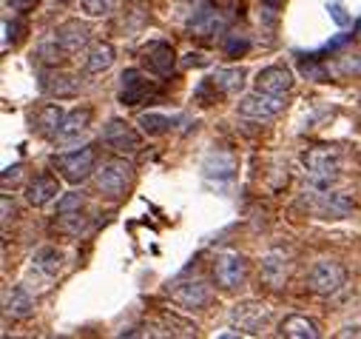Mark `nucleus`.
Returning <instances> with one entry per match:
<instances>
[{
  "instance_id": "22",
  "label": "nucleus",
  "mask_w": 361,
  "mask_h": 339,
  "mask_svg": "<svg viewBox=\"0 0 361 339\" xmlns=\"http://www.w3.org/2000/svg\"><path fill=\"white\" fill-rule=\"evenodd\" d=\"M202 172L211 180H231L233 172H236V160L228 151H211L202 162Z\"/></svg>"
},
{
  "instance_id": "35",
  "label": "nucleus",
  "mask_w": 361,
  "mask_h": 339,
  "mask_svg": "<svg viewBox=\"0 0 361 339\" xmlns=\"http://www.w3.org/2000/svg\"><path fill=\"white\" fill-rule=\"evenodd\" d=\"M327 12H330V18H333L338 26H350V23H353V15H347V9L341 6V0H330Z\"/></svg>"
},
{
  "instance_id": "30",
  "label": "nucleus",
  "mask_w": 361,
  "mask_h": 339,
  "mask_svg": "<svg viewBox=\"0 0 361 339\" xmlns=\"http://www.w3.org/2000/svg\"><path fill=\"white\" fill-rule=\"evenodd\" d=\"M299 71H302V77H307V80H313V83H327V80H330L327 63H319L316 54H302V57H299Z\"/></svg>"
},
{
  "instance_id": "15",
  "label": "nucleus",
  "mask_w": 361,
  "mask_h": 339,
  "mask_svg": "<svg viewBox=\"0 0 361 339\" xmlns=\"http://www.w3.org/2000/svg\"><path fill=\"white\" fill-rule=\"evenodd\" d=\"M54 40L60 43V49L71 57V54H77L82 46H88V37H92V29H88L85 23H80V20H66V23H60L54 32Z\"/></svg>"
},
{
  "instance_id": "37",
  "label": "nucleus",
  "mask_w": 361,
  "mask_h": 339,
  "mask_svg": "<svg viewBox=\"0 0 361 339\" xmlns=\"http://www.w3.org/2000/svg\"><path fill=\"white\" fill-rule=\"evenodd\" d=\"M37 4H40V0H6V6L12 12H32Z\"/></svg>"
},
{
  "instance_id": "38",
  "label": "nucleus",
  "mask_w": 361,
  "mask_h": 339,
  "mask_svg": "<svg viewBox=\"0 0 361 339\" xmlns=\"http://www.w3.org/2000/svg\"><path fill=\"white\" fill-rule=\"evenodd\" d=\"M183 66H208V57L200 54V52H188L185 60H183Z\"/></svg>"
},
{
  "instance_id": "18",
  "label": "nucleus",
  "mask_w": 361,
  "mask_h": 339,
  "mask_svg": "<svg viewBox=\"0 0 361 339\" xmlns=\"http://www.w3.org/2000/svg\"><path fill=\"white\" fill-rule=\"evenodd\" d=\"M288 271H290V260L285 251H270L262 257V280L274 288H282V282L288 280Z\"/></svg>"
},
{
  "instance_id": "21",
  "label": "nucleus",
  "mask_w": 361,
  "mask_h": 339,
  "mask_svg": "<svg viewBox=\"0 0 361 339\" xmlns=\"http://www.w3.org/2000/svg\"><path fill=\"white\" fill-rule=\"evenodd\" d=\"M60 194V183H57V177H51V174H37L29 186H26V200L32 203V206H46V203H51L54 197Z\"/></svg>"
},
{
  "instance_id": "17",
  "label": "nucleus",
  "mask_w": 361,
  "mask_h": 339,
  "mask_svg": "<svg viewBox=\"0 0 361 339\" xmlns=\"http://www.w3.org/2000/svg\"><path fill=\"white\" fill-rule=\"evenodd\" d=\"M173 299L183 308H188V311H200V308H205L211 302V288L202 280H191V282H183L173 291Z\"/></svg>"
},
{
  "instance_id": "29",
  "label": "nucleus",
  "mask_w": 361,
  "mask_h": 339,
  "mask_svg": "<svg viewBox=\"0 0 361 339\" xmlns=\"http://www.w3.org/2000/svg\"><path fill=\"white\" fill-rule=\"evenodd\" d=\"M35 268L40 271V274H46V277H57L60 274V268H63V254L57 251V248H40L37 254H35Z\"/></svg>"
},
{
  "instance_id": "24",
  "label": "nucleus",
  "mask_w": 361,
  "mask_h": 339,
  "mask_svg": "<svg viewBox=\"0 0 361 339\" xmlns=\"http://www.w3.org/2000/svg\"><path fill=\"white\" fill-rule=\"evenodd\" d=\"M63 117H66V112L60 109V106H54V103H49V106H43V109H37V114H35V129H37V134H46V137H54L57 134V129H60V123H63Z\"/></svg>"
},
{
  "instance_id": "36",
  "label": "nucleus",
  "mask_w": 361,
  "mask_h": 339,
  "mask_svg": "<svg viewBox=\"0 0 361 339\" xmlns=\"http://www.w3.org/2000/svg\"><path fill=\"white\" fill-rule=\"evenodd\" d=\"M4 29H6V46H9V40H12V43H18V40H20L23 23H18V20L12 23V20H6V23H4Z\"/></svg>"
},
{
  "instance_id": "31",
  "label": "nucleus",
  "mask_w": 361,
  "mask_h": 339,
  "mask_svg": "<svg viewBox=\"0 0 361 339\" xmlns=\"http://www.w3.org/2000/svg\"><path fill=\"white\" fill-rule=\"evenodd\" d=\"M117 6V0H80V12L85 18H106Z\"/></svg>"
},
{
  "instance_id": "19",
  "label": "nucleus",
  "mask_w": 361,
  "mask_h": 339,
  "mask_svg": "<svg viewBox=\"0 0 361 339\" xmlns=\"http://www.w3.org/2000/svg\"><path fill=\"white\" fill-rule=\"evenodd\" d=\"M4 311L15 319H29L35 314V299L29 297V291L23 285H15V288H6L4 291Z\"/></svg>"
},
{
  "instance_id": "39",
  "label": "nucleus",
  "mask_w": 361,
  "mask_h": 339,
  "mask_svg": "<svg viewBox=\"0 0 361 339\" xmlns=\"http://www.w3.org/2000/svg\"><path fill=\"white\" fill-rule=\"evenodd\" d=\"M20 172H23V165H20V162H15V165H9V168H6V172H4V183H6V186H9V180L15 183V180L20 177Z\"/></svg>"
},
{
  "instance_id": "8",
  "label": "nucleus",
  "mask_w": 361,
  "mask_h": 339,
  "mask_svg": "<svg viewBox=\"0 0 361 339\" xmlns=\"http://www.w3.org/2000/svg\"><path fill=\"white\" fill-rule=\"evenodd\" d=\"M140 63L154 77H171L176 69V54L168 40H151L140 49Z\"/></svg>"
},
{
  "instance_id": "16",
  "label": "nucleus",
  "mask_w": 361,
  "mask_h": 339,
  "mask_svg": "<svg viewBox=\"0 0 361 339\" xmlns=\"http://www.w3.org/2000/svg\"><path fill=\"white\" fill-rule=\"evenodd\" d=\"M40 89L49 97H74L80 92V80L74 74L57 71V66H51V69H46L40 74Z\"/></svg>"
},
{
  "instance_id": "33",
  "label": "nucleus",
  "mask_w": 361,
  "mask_h": 339,
  "mask_svg": "<svg viewBox=\"0 0 361 339\" xmlns=\"http://www.w3.org/2000/svg\"><path fill=\"white\" fill-rule=\"evenodd\" d=\"M82 208V194L80 191H68L57 200V214H74Z\"/></svg>"
},
{
  "instance_id": "5",
  "label": "nucleus",
  "mask_w": 361,
  "mask_h": 339,
  "mask_svg": "<svg viewBox=\"0 0 361 339\" xmlns=\"http://www.w3.org/2000/svg\"><path fill=\"white\" fill-rule=\"evenodd\" d=\"M344 282H347V271H344V266H338L333 260H319L307 274V288L319 297L338 294L344 288Z\"/></svg>"
},
{
  "instance_id": "13",
  "label": "nucleus",
  "mask_w": 361,
  "mask_h": 339,
  "mask_svg": "<svg viewBox=\"0 0 361 339\" xmlns=\"http://www.w3.org/2000/svg\"><path fill=\"white\" fill-rule=\"evenodd\" d=\"M313 208L322 217L338 220V217L353 211V197L347 191H333V189L330 191H313Z\"/></svg>"
},
{
  "instance_id": "3",
  "label": "nucleus",
  "mask_w": 361,
  "mask_h": 339,
  "mask_svg": "<svg viewBox=\"0 0 361 339\" xmlns=\"http://www.w3.org/2000/svg\"><path fill=\"white\" fill-rule=\"evenodd\" d=\"M51 165L60 172V177L66 180V183H71V186H77V183H82V180H88L92 177V172H97V151H94V145H82V148H77V151H66V154H54L51 157Z\"/></svg>"
},
{
  "instance_id": "1",
  "label": "nucleus",
  "mask_w": 361,
  "mask_h": 339,
  "mask_svg": "<svg viewBox=\"0 0 361 339\" xmlns=\"http://www.w3.org/2000/svg\"><path fill=\"white\" fill-rule=\"evenodd\" d=\"M302 162H305L307 186L313 191H330L338 183V177H341V157H338L336 148L313 145V148H307Z\"/></svg>"
},
{
  "instance_id": "6",
  "label": "nucleus",
  "mask_w": 361,
  "mask_h": 339,
  "mask_svg": "<svg viewBox=\"0 0 361 339\" xmlns=\"http://www.w3.org/2000/svg\"><path fill=\"white\" fill-rule=\"evenodd\" d=\"M100 137H103V143H106L111 151H117V154H126V157L137 154V151H140V145H142V137H140V131H137L131 123L120 120V117H111V120L103 126Z\"/></svg>"
},
{
  "instance_id": "14",
  "label": "nucleus",
  "mask_w": 361,
  "mask_h": 339,
  "mask_svg": "<svg viewBox=\"0 0 361 339\" xmlns=\"http://www.w3.org/2000/svg\"><path fill=\"white\" fill-rule=\"evenodd\" d=\"M92 117H94L92 106H77V109L66 112V117H63V123H60L54 140H57V143H74V140H80V134H82L88 126H92Z\"/></svg>"
},
{
  "instance_id": "9",
  "label": "nucleus",
  "mask_w": 361,
  "mask_h": 339,
  "mask_svg": "<svg viewBox=\"0 0 361 339\" xmlns=\"http://www.w3.org/2000/svg\"><path fill=\"white\" fill-rule=\"evenodd\" d=\"M247 277V260L236 251H228V254H219L216 263H214V280L219 288L225 291H233L245 282Z\"/></svg>"
},
{
  "instance_id": "32",
  "label": "nucleus",
  "mask_w": 361,
  "mask_h": 339,
  "mask_svg": "<svg viewBox=\"0 0 361 339\" xmlns=\"http://www.w3.org/2000/svg\"><path fill=\"white\" fill-rule=\"evenodd\" d=\"M57 225H60V231H66V234H80L82 225H85V220H82L80 211H74V214H57Z\"/></svg>"
},
{
  "instance_id": "34",
  "label": "nucleus",
  "mask_w": 361,
  "mask_h": 339,
  "mask_svg": "<svg viewBox=\"0 0 361 339\" xmlns=\"http://www.w3.org/2000/svg\"><path fill=\"white\" fill-rule=\"evenodd\" d=\"M247 49H250V40H247V35H228V40H225V54H228V57L245 54Z\"/></svg>"
},
{
  "instance_id": "7",
  "label": "nucleus",
  "mask_w": 361,
  "mask_h": 339,
  "mask_svg": "<svg viewBox=\"0 0 361 339\" xmlns=\"http://www.w3.org/2000/svg\"><path fill=\"white\" fill-rule=\"evenodd\" d=\"M282 109H285V95H267V92H259V89L239 97V103H236V112L242 117H250V120H270V117H276Z\"/></svg>"
},
{
  "instance_id": "11",
  "label": "nucleus",
  "mask_w": 361,
  "mask_h": 339,
  "mask_svg": "<svg viewBox=\"0 0 361 339\" xmlns=\"http://www.w3.org/2000/svg\"><path fill=\"white\" fill-rule=\"evenodd\" d=\"M270 316V308L262 302H239L231 311V322L245 333H259Z\"/></svg>"
},
{
  "instance_id": "25",
  "label": "nucleus",
  "mask_w": 361,
  "mask_h": 339,
  "mask_svg": "<svg viewBox=\"0 0 361 339\" xmlns=\"http://www.w3.org/2000/svg\"><path fill=\"white\" fill-rule=\"evenodd\" d=\"M279 331H282V336H293V339H316V336H319L316 322H310V319H307V316H302V314L285 316Z\"/></svg>"
},
{
  "instance_id": "23",
  "label": "nucleus",
  "mask_w": 361,
  "mask_h": 339,
  "mask_svg": "<svg viewBox=\"0 0 361 339\" xmlns=\"http://www.w3.org/2000/svg\"><path fill=\"white\" fill-rule=\"evenodd\" d=\"M211 83L222 92V95H239L245 86V69H216L211 74Z\"/></svg>"
},
{
  "instance_id": "26",
  "label": "nucleus",
  "mask_w": 361,
  "mask_h": 339,
  "mask_svg": "<svg viewBox=\"0 0 361 339\" xmlns=\"http://www.w3.org/2000/svg\"><path fill=\"white\" fill-rule=\"evenodd\" d=\"M327 71H330V77H336V80L358 77V74H361V54L344 52V54H338V57H333V60L327 63Z\"/></svg>"
},
{
  "instance_id": "12",
  "label": "nucleus",
  "mask_w": 361,
  "mask_h": 339,
  "mask_svg": "<svg viewBox=\"0 0 361 339\" xmlns=\"http://www.w3.org/2000/svg\"><path fill=\"white\" fill-rule=\"evenodd\" d=\"M256 89L267 95H288L293 89V71L282 63H274L256 74Z\"/></svg>"
},
{
  "instance_id": "27",
  "label": "nucleus",
  "mask_w": 361,
  "mask_h": 339,
  "mask_svg": "<svg viewBox=\"0 0 361 339\" xmlns=\"http://www.w3.org/2000/svg\"><path fill=\"white\" fill-rule=\"evenodd\" d=\"M282 9H285V0H259V29L264 35L276 32Z\"/></svg>"
},
{
  "instance_id": "2",
  "label": "nucleus",
  "mask_w": 361,
  "mask_h": 339,
  "mask_svg": "<svg viewBox=\"0 0 361 339\" xmlns=\"http://www.w3.org/2000/svg\"><path fill=\"white\" fill-rule=\"evenodd\" d=\"M94 183L106 200H120L134 183V168L123 157H111L94 172Z\"/></svg>"
},
{
  "instance_id": "28",
  "label": "nucleus",
  "mask_w": 361,
  "mask_h": 339,
  "mask_svg": "<svg viewBox=\"0 0 361 339\" xmlns=\"http://www.w3.org/2000/svg\"><path fill=\"white\" fill-rule=\"evenodd\" d=\"M140 129H142V134H148V137H159V134H168L171 129H173V117H168V114H157V112H145V114H140Z\"/></svg>"
},
{
  "instance_id": "4",
  "label": "nucleus",
  "mask_w": 361,
  "mask_h": 339,
  "mask_svg": "<svg viewBox=\"0 0 361 339\" xmlns=\"http://www.w3.org/2000/svg\"><path fill=\"white\" fill-rule=\"evenodd\" d=\"M120 103L126 109H140L151 100L159 97V89L154 86V80H148V74L142 69H126L120 74Z\"/></svg>"
},
{
  "instance_id": "40",
  "label": "nucleus",
  "mask_w": 361,
  "mask_h": 339,
  "mask_svg": "<svg viewBox=\"0 0 361 339\" xmlns=\"http://www.w3.org/2000/svg\"><path fill=\"white\" fill-rule=\"evenodd\" d=\"M12 214H15V203H9V194H4V225H9Z\"/></svg>"
},
{
  "instance_id": "20",
  "label": "nucleus",
  "mask_w": 361,
  "mask_h": 339,
  "mask_svg": "<svg viewBox=\"0 0 361 339\" xmlns=\"http://www.w3.org/2000/svg\"><path fill=\"white\" fill-rule=\"evenodd\" d=\"M111 63H114V46L106 43V40H97V43L88 46V52H85V57H82V71L100 74V71L111 69Z\"/></svg>"
},
{
  "instance_id": "10",
  "label": "nucleus",
  "mask_w": 361,
  "mask_h": 339,
  "mask_svg": "<svg viewBox=\"0 0 361 339\" xmlns=\"http://www.w3.org/2000/svg\"><path fill=\"white\" fill-rule=\"evenodd\" d=\"M225 29H228V20L216 6H200L188 20V35L200 37V40H214Z\"/></svg>"
}]
</instances>
